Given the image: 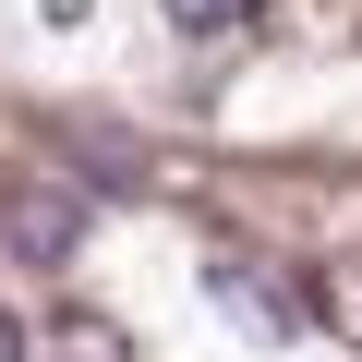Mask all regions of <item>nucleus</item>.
I'll use <instances>...</instances> for the list:
<instances>
[{"mask_svg":"<svg viewBox=\"0 0 362 362\" xmlns=\"http://www.w3.org/2000/svg\"><path fill=\"white\" fill-rule=\"evenodd\" d=\"M85 254V194L49 169H13L0 181V266H73Z\"/></svg>","mask_w":362,"mask_h":362,"instance_id":"nucleus-1","label":"nucleus"},{"mask_svg":"<svg viewBox=\"0 0 362 362\" xmlns=\"http://www.w3.org/2000/svg\"><path fill=\"white\" fill-rule=\"evenodd\" d=\"M206 290H218L254 338H278V350L314 326V290H290V266H266V254H206Z\"/></svg>","mask_w":362,"mask_h":362,"instance_id":"nucleus-2","label":"nucleus"},{"mask_svg":"<svg viewBox=\"0 0 362 362\" xmlns=\"http://www.w3.org/2000/svg\"><path fill=\"white\" fill-rule=\"evenodd\" d=\"M314 326H326L338 350H362V254H338V266H314Z\"/></svg>","mask_w":362,"mask_h":362,"instance_id":"nucleus-3","label":"nucleus"},{"mask_svg":"<svg viewBox=\"0 0 362 362\" xmlns=\"http://www.w3.org/2000/svg\"><path fill=\"white\" fill-rule=\"evenodd\" d=\"M37 362H133V338H121V326H109V314H61V326H49V350H37Z\"/></svg>","mask_w":362,"mask_h":362,"instance_id":"nucleus-4","label":"nucleus"},{"mask_svg":"<svg viewBox=\"0 0 362 362\" xmlns=\"http://www.w3.org/2000/svg\"><path fill=\"white\" fill-rule=\"evenodd\" d=\"M157 13H169L181 37H218V25H242V13H254V0H157Z\"/></svg>","mask_w":362,"mask_h":362,"instance_id":"nucleus-5","label":"nucleus"},{"mask_svg":"<svg viewBox=\"0 0 362 362\" xmlns=\"http://www.w3.org/2000/svg\"><path fill=\"white\" fill-rule=\"evenodd\" d=\"M0 362H25V350H13V326H0Z\"/></svg>","mask_w":362,"mask_h":362,"instance_id":"nucleus-6","label":"nucleus"}]
</instances>
